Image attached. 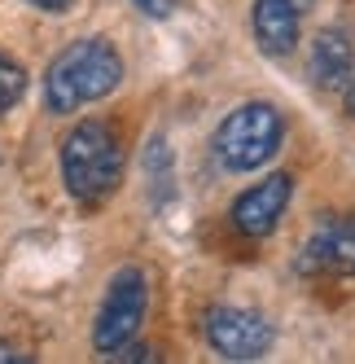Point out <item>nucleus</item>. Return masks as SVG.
<instances>
[{
	"label": "nucleus",
	"mask_w": 355,
	"mask_h": 364,
	"mask_svg": "<svg viewBox=\"0 0 355 364\" xmlns=\"http://www.w3.org/2000/svg\"><path fill=\"white\" fill-rule=\"evenodd\" d=\"M31 5H36V9H48V14H62L70 0H31Z\"/></svg>",
	"instance_id": "13"
},
{
	"label": "nucleus",
	"mask_w": 355,
	"mask_h": 364,
	"mask_svg": "<svg viewBox=\"0 0 355 364\" xmlns=\"http://www.w3.org/2000/svg\"><path fill=\"white\" fill-rule=\"evenodd\" d=\"M22 92H27V70H22V62L0 53V114L13 110L22 101Z\"/></svg>",
	"instance_id": "10"
},
{
	"label": "nucleus",
	"mask_w": 355,
	"mask_h": 364,
	"mask_svg": "<svg viewBox=\"0 0 355 364\" xmlns=\"http://www.w3.org/2000/svg\"><path fill=\"white\" fill-rule=\"evenodd\" d=\"M307 5L312 0H255L250 31H255L268 58H290L298 48V27H302V9Z\"/></svg>",
	"instance_id": "8"
},
{
	"label": "nucleus",
	"mask_w": 355,
	"mask_h": 364,
	"mask_svg": "<svg viewBox=\"0 0 355 364\" xmlns=\"http://www.w3.org/2000/svg\"><path fill=\"white\" fill-rule=\"evenodd\" d=\"M0 360H27V355H18V351H13L9 343H0Z\"/></svg>",
	"instance_id": "15"
},
{
	"label": "nucleus",
	"mask_w": 355,
	"mask_h": 364,
	"mask_svg": "<svg viewBox=\"0 0 355 364\" xmlns=\"http://www.w3.org/2000/svg\"><path fill=\"white\" fill-rule=\"evenodd\" d=\"M294 268L302 277H355V215L324 220L302 242Z\"/></svg>",
	"instance_id": "6"
},
{
	"label": "nucleus",
	"mask_w": 355,
	"mask_h": 364,
	"mask_svg": "<svg viewBox=\"0 0 355 364\" xmlns=\"http://www.w3.org/2000/svg\"><path fill=\"white\" fill-rule=\"evenodd\" d=\"M202 329H207V343H211L215 355L241 360V364L246 360H263L272 351V338H276L268 316H259V311H250V307H233V303L211 307Z\"/></svg>",
	"instance_id": "5"
},
{
	"label": "nucleus",
	"mask_w": 355,
	"mask_h": 364,
	"mask_svg": "<svg viewBox=\"0 0 355 364\" xmlns=\"http://www.w3.org/2000/svg\"><path fill=\"white\" fill-rule=\"evenodd\" d=\"M290 198H294V176L276 171V176L259 180V185H250L233 202V211H228L233 215V228L241 232V237H250V242L272 237L276 224H281V215H285V206H290Z\"/></svg>",
	"instance_id": "7"
},
{
	"label": "nucleus",
	"mask_w": 355,
	"mask_h": 364,
	"mask_svg": "<svg viewBox=\"0 0 355 364\" xmlns=\"http://www.w3.org/2000/svg\"><path fill=\"white\" fill-rule=\"evenodd\" d=\"M62 180L75 202L97 206L123 180V145L106 119L75 123L62 141Z\"/></svg>",
	"instance_id": "2"
},
{
	"label": "nucleus",
	"mask_w": 355,
	"mask_h": 364,
	"mask_svg": "<svg viewBox=\"0 0 355 364\" xmlns=\"http://www.w3.org/2000/svg\"><path fill=\"white\" fill-rule=\"evenodd\" d=\"M110 360H128V364H132V360H154V351H149V347H132V343H128V347H119Z\"/></svg>",
	"instance_id": "12"
},
{
	"label": "nucleus",
	"mask_w": 355,
	"mask_h": 364,
	"mask_svg": "<svg viewBox=\"0 0 355 364\" xmlns=\"http://www.w3.org/2000/svg\"><path fill=\"white\" fill-rule=\"evenodd\" d=\"M132 5H136L141 14H149V18H167L175 0H132Z\"/></svg>",
	"instance_id": "11"
},
{
	"label": "nucleus",
	"mask_w": 355,
	"mask_h": 364,
	"mask_svg": "<svg viewBox=\"0 0 355 364\" xmlns=\"http://www.w3.org/2000/svg\"><path fill=\"white\" fill-rule=\"evenodd\" d=\"M145 307H149V285H145V272H141V268H119V272L110 277L106 299H101L97 325H92V347L106 355V360H110L119 347H128L132 338L141 333Z\"/></svg>",
	"instance_id": "4"
},
{
	"label": "nucleus",
	"mask_w": 355,
	"mask_h": 364,
	"mask_svg": "<svg viewBox=\"0 0 355 364\" xmlns=\"http://www.w3.org/2000/svg\"><path fill=\"white\" fill-rule=\"evenodd\" d=\"M285 119L268 101H246L215 127V159L224 171H259L281 149Z\"/></svg>",
	"instance_id": "3"
},
{
	"label": "nucleus",
	"mask_w": 355,
	"mask_h": 364,
	"mask_svg": "<svg viewBox=\"0 0 355 364\" xmlns=\"http://www.w3.org/2000/svg\"><path fill=\"white\" fill-rule=\"evenodd\" d=\"M307 75H312V84L324 88V92L346 88V84H351V75H355V48H351V36L338 31V27H324V31L312 40Z\"/></svg>",
	"instance_id": "9"
},
{
	"label": "nucleus",
	"mask_w": 355,
	"mask_h": 364,
	"mask_svg": "<svg viewBox=\"0 0 355 364\" xmlns=\"http://www.w3.org/2000/svg\"><path fill=\"white\" fill-rule=\"evenodd\" d=\"M123 84V58L110 40H75L48 62L44 75V110L48 114H75L92 101L110 97Z\"/></svg>",
	"instance_id": "1"
},
{
	"label": "nucleus",
	"mask_w": 355,
	"mask_h": 364,
	"mask_svg": "<svg viewBox=\"0 0 355 364\" xmlns=\"http://www.w3.org/2000/svg\"><path fill=\"white\" fill-rule=\"evenodd\" d=\"M346 114L355 119V75H351V84H346Z\"/></svg>",
	"instance_id": "14"
}]
</instances>
